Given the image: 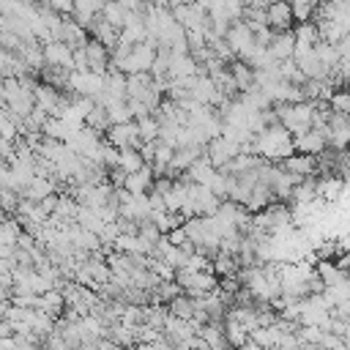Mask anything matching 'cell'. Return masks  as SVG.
I'll use <instances>...</instances> for the list:
<instances>
[{"mask_svg": "<svg viewBox=\"0 0 350 350\" xmlns=\"http://www.w3.org/2000/svg\"><path fill=\"white\" fill-rule=\"evenodd\" d=\"M295 148H293V137L287 134V129L279 123V126H271L260 134H254V156L268 161V164H279L284 161L287 156H293Z\"/></svg>", "mask_w": 350, "mask_h": 350, "instance_id": "obj_1", "label": "cell"}, {"mask_svg": "<svg viewBox=\"0 0 350 350\" xmlns=\"http://www.w3.org/2000/svg\"><path fill=\"white\" fill-rule=\"evenodd\" d=\"M68 88L74 90V96L96 101L104 90V77H98L93 71H71L68 74Z\"/></svg>", "mask_w": 350, "mask_h": 350, "instance_id": "obj_2", "label": "cell"}, {"mask_svg": "<svg viewBox=\"0 0 350 350\" xmlns=\"http://www.w3.org/2000/svg\"><path fill=\"white\" fill-rule=\"evenodd\" d=\"M235 156H241V148H238L235 142L224 139V137H216V139H211V142L205 145V159L213 164V170L227 167Z\"/></svg>", "mask_w": 350, "mask_h": 350, "instance_id": "obj_3", "label": "cell"}, {"mask_svg": "<svg viewBox=\"0 0 350 350\" xmlns=\"http://www.w3.org/2000/svg\"><path fill=\"white\" fill-rule=\"evenodd\" d=\"M276 167H279L282 172L298 178V180L317 175V159H314V156H304V153H293V156H287L284 161H279Z\"/></svg>", "mask_w": 350, "mask_h": 350, "instance_id": "obj_4", "label": "cell"}, {"mask_svg": "<svg viewBox=\"0 0 350 350\" xmlns=\"http://www.w3.org/2000/svg\"><path fill=\"white\" fill-rule=\"evenodd\" d=\"M265 25H268L271 33H287V30H293L290 3H271L265 8Z\"/></svg>", "mask_w": 350, "mask_h": 350, "instance_id": "obj_5", "label": "cell"}, {"mask_svg": "<svg viewBox=\"0 0 350 350\" xmlns=\"http://www.w3.org/2000/svg\"><path fill=\"white\" fill-rule=\"evenodd\" d=\"M41 49H44L46 68H68V71H74V66H71V55L74 52L63 41H46V44H41Z\"/></svg>", "mask_w": 350, "mask_h": 350, "instance_id": "obj_6", "label": "cell"}, {"mask_svg": "<svg viewBox=\"0 0 350 350\" xmlns=\"http://www.w3.org/2000/svg\"><path fill=\"white\" fill-rule=\"evenodd\" d=\"M82 49H85V57H88V71L104 77L109 71V49L104 44H98L96 38H88V44Z\"/></svg>", "mask_w": 350, "mask_h": 350, "instance_id": "obj_7", "label": "cell"}, {"mask_svg": "<svg viewBox=\"0 0 350 350\" xmlns=\"http://www.w3.org/2000/svg\"><path fill=\"white\" fill-rule=\"evenodd\" d=\"M265 49H268V55H271L276 63L293 60V49H295V36H293V30H287V33H273Z\"/></svg>", "mask_w": 350, "mask_h": 350, "instance_id": "obj_8", "label": "cell"}, {"mask_svg": "<svg viewBox=\"0 0 350 350\" xmlns=\"http://www.w3.org/2000/svg\"><path fill=\"white\" fill-rule=\"evenodd\" d=\"M49 194H55V178H52V175H36L19 197L27 200V202H33V205H38V202H41L44 197H49Z\"/></svg>", "mask_w": 350, "mask_h": 350, "instance_id": "obj_9", "label": "cell"}, {"mask_svg": "<svg viewBox=\"0 0 350 350\" xmlns=\"http://www.w3.org/2000/svg\"><path fill=\"white\" fill-rule=\"evenodd\" d=\"M101 8H104V3H98V0H79V3H74L71 22H77V25L85 27V30H90V25H93L96 16L101 14Z\"/></svg>", "mask_w": 350, "mask_h": 350, "instance_id": "obj_10", "label": "cell"}, {"mask_svg": "<svg viewBox=\"0 0 350 350\" xmlns=\"http://www.w3.org/2000/svg\"><path fill=\"white\" fill-rule=\"evenodd\" d=\"M293 148H295V153H304V156H314V159H317V156L328 148V142H325L317 131L309 129L306 134H301V137L293 139Z\"/></svg>", "mask_w": 350, "mask_h": 350, "instance_id": "obj_11", "label": "cell"}, {"mask_svg": "<svg viewBox=\"0 0 350 350\" xmlns=\"http://www.w3.org/2000/svg\"><path fill=\"white\" fill-rule=\"evenodd\" d=\"M197 74H200V68L191 60V55H172V60H170V79L186 82V79H191Z\"/></svg>", "mask_w": 350, "mask_h": 350, "instance_id": "obj_12", "label": "cell"}, {"mask_svg": "<svg viewBox=\"0 0 350 350\" xmlns=\"http://www.w3.org/2000/svg\"><path fill=\"white\" fill-rule=\"evenodd\" d=\"M216 170H213V164L205 159V153L180 175V180H186V183H194V186H205L208 180H211V175H213Z\"/></svg>", "mask_w": 350, "mask_h": 350, "instance_id": "obj_13", "label": "cell"}, {"mask_svg": "<svg viewBox=\"0 0 350 350\" xmlns=\"http://www.w3.org/2000/svg\"><path fill=\"white\" fill-rule=\"evenodd\" d=\"M227 71H230V77H232L238 93H249V90H254V71H252L243 60H232V63L227 66Z\"/></svg>", "mask_w": 350, "mask_h": 350, "instance_id": "obj_14", "label": "cell"}, {"mask_svg": "<svg viewBox=\"0 0 350 350\" xmlns=\"http://www.w3.org/2000/svg\"><path fill=\"white\" fill-rule=\"evenodd\" d=\"M150 186H153V167H142L139 172H134V175H126V183H123V189L129 191V194H148L150 191Z\"/></svg>", "mask_w": 350, "mask_h": 350, "instance_id": "obj_15", "label": "cell"}, {"mask_svg": "<svg viewBox=\"0 0 350 350\" xmlns=\"http://www.w3.org/2000/svg\"><path fill=\"white\" fill-rule=\"evenodd\" d=\"M314 271H317V276L323 279V284H325V287H336V284H345V282L350 279V273H347V271H342L336 262H328V260H320Z\"/></svg>", "mask_w": 350, "mask_h": 350, "instance_id": "obj_16", "label": "cell"}, {"mask_svg": "<svg viewBox=\"0 0 350 350\" xmlns=\"http://www.w3.org/2000/svg\"><path fill=\"white\" fill-rule=\"evenodd\" d=\"M197 336H200V339L208 345V350H232V347L227 345V339H224L221 325H216V323L200 325V328H197Z\"/></svg>", "mask_w": 350, "mask_h": 350, "instance_id": "obj_17", "label": "cell"}, {"mask_svg": "<svg viewBox=\"0 0 350 350\" xmlns=\"http://www.w3.org/2000/svg\"><path fill=\"white\" fill-rule=\"evenodd\" d=\"M290 200H293V205H309V202H314V200H317V175L304 178V180L293 189Z\"/></svg>", "mask_w": 350, "mask_h": 350, "instance_id": "obj_18", "label": "cell"}, {"mask_svg": "<svg viewBox=\"0 0 350 350\" xmlns=\"http://www.w3.org/2000/svg\"><path fill=\"white\" fill-rule=\"evenodd\" d=\"M314 55H317V60H320V66H323V71H325V77H331L334 74V68L339 66V49L336 46H331V44H314Z\"/></svg>", "mask_w": 350, "mask_h": 350, "instance_id": "obj_19", "label": "cell"}, {"mask_svg": "<svg viewBox=\"0 0 350 350\" xmlns=\"http://www.w3.org/2000/svg\"><path fill=\"white\" fill-rule=\"evenodd\" d=\"M167 312L172 314V317H178V320H194V312H197V304H194V298H189V295H178V298H172L170 304H167Z\"/></svg>", "mask_w": 350, "mask_h": 350, "instance_id": "obj_20", "label": "cell"}, {"mask_svg": "<svg viewBox=\"0 0 350 350\" xmlns=\"http://www.w3.org/2000/svg\"><path fill=\"white\" fill-rule=\"evenodd\" d=\"M221 331H224V339H227V345L230 347H243L246 342H249V334H246V328L241 325V323H235V320H230V317H224V323H221Z\"/></svg>", "mask_w": 350, "mask_h": 350, "instance_id": "obj_21", "label": "cell"}, {"mask_svg": "<svg viewBox=\"0 0 350 350\" xmlns=\"http://www.w3.org/2000/svg\"><path fill=\"white\" fill-rule=\"evenodd\" d=\"M145 167L142 161V153L134 150V148H126V150H118V170H123L126 175H134Z\"/></svg>", "mask_w": 350, "mask_h": 350, "instance_id": "obj_22", "label": "cell"}, {"mask_svg": "<svg viewBox=\"0 0 350 350\" xmlns=\"http://www.w3.org/2000/svg\"><path fill=\"white\" fill-rule=\"evenodd\" d=\"M22 224L16 219H3L0 221V246H8V249H16L19 238H22Z\"/></svg>", "mask_w": 350, "mask_h": 350, "instance_id": "obj_23", "label": "cell"}, {"mask_svg": "<svg viewBox=\"0 0 350 350\" xmlns=\"http://www.w3.org/2000/svg\"><path fill=\"white\" fill-rule=\"evenodd\" d=\"M153 85L150 74H129L126 77V98H142V93Z\"/></svg>", "mask_w": 350, "mask_h": 350, "instance_id": "obj_24", "label": "cell"}, {"mask_svg": "<svg viewBox=\"0 0 350 350\" xmlns=\"http://www.w3.org/2000/svg\"><path fill=\"white\" fill-rule=\"evenodd\" d=\"M134 123H137V131H139V142L142 145H150V142L159 139V120L153 115H145V118H139Z\"/></svg>", "mask_w": 350, "mask_h": 350, "instance_id": "obj_25", "label": "cell"}, {"mask_svg": "<svg viewBox=\"0 0 350 350\" xmlns=\"http://www.w3.org/2000/svg\"><path fill=\"white\" fill-rule=\"evenodd\" d=\"M213 273H219V279H224V276H238V271H241V265H238V257H230V254H216L213 260Z\"/></svg>", "mask_w": 350, "mask_h": 350, "instance_id": "obj_26", "label": "cell"}, {"mask_svg": "<svg viewBox=\"0 0 350 350\" xmlns=\"http://www.w3.org/2000/svg\"><path fill=\"white\" fill-rule=\"evenodd\" d=\"M85 126H88V129H93V131H98V134H107V129H109V115H107V107L96 104V107L90 109V115L85 118Z\"/></svg>", "mask_w": 350, "mask_h": 350, "instance_id": "obj_27", "label": "cell"}, {"mask_svg": "<svg viewBox=\"0 0 350 350\" xmlns=\"http://www.w3.org/2000/svg\"><path fill=\"white\" fill-rule=\"evenodd\" d=\"M101 19H104V22H109L115 30H123L126 11L120 8V3H104V8H101Z\"/></svg>", "mask_w": 350, "mask_h": 350, "instance_id": "obj_28", "label": "cell"}, {"mask_svg": "<svg viewBox=\"0 0 350 350\" xmlns=\"http://www.w3.org/2000/svg\"><path fill=\"white\" fill-rule=\"evenodd\" d=\"M293 36H295V44H306V46L320 44V36H317V25H314V22L298 25V27L293 30Z\"/></svg>", "mask_w": 350, "mask_h": 350, "instance_id": "obj_29", "label": "cell"}, {"mask_svg": "<svg viewBox=\"0 0 350 350\" xmlns=\"http://www.w3.org/2000/svg\"><path fill=\"white\" fill-rule=\"evenodd\" d=\"M314 3L312 0H295V3H290V11H293V22H298V25H304V22H312V16H314Z\"/></svg>", "mask_w": 350, "mask_h": 350, "instance_id": "obj_30", "label": "cell"}, {"mask_svg": "<svg viewBox=\"0 0 350 350\" xmlns=\"http://www.w3.org/2000/svg\"><path fill=\"white\" fill-rule=\"evenodd\" d=\"M295 336H298L301 345H320L323 336H325V331L323 328H314V325H298L295 328Z\"/></svg>", "mask_w": 350, "mask_h": 350, "instance_id": "obj_31", "label": "cell"}, {"mask_svg": "<svg viewBox=\"0 0 350 350\" xmlns=\"http://www.w3.org/2000/svg\"><path fill=\"white\" fill-rule=\"evenodd\" d=\"M328 107H331V112H339V115H347V118H350V88L334 90Z\"/></svg>", "mask_w": 350, "mask_h": 350, "instance_id": "obj_32", "label": "cell"}, {"mask_svg": "<svg viewBox=\"0 0 350 350\" xmlns=\"http://www.w3.org/2000/svg\"><path fill=\"white\" fill-rule=\"evenodd\" d=\"M107 115H109V126H120V123H131V120H134L131 112H129V107H126V101L109 104V107H107Z\"/></svg>", "mask_w": 350, "mask_h": 350, "instance_id": "obj_33", "label": "cell"}, {"mask_svg": "<svg viewBox=\"0 0 350 350\" xmlns=\"http://www.w3.org/2000/svg\"><path fill=\"white\" fill-rule=\"evenodd\" d=\"M19 208V194L11 189H0V213H14Z\"/></svg>", "mask_w": 350, "mask_h": 350, "instance_id": "obj_34", "label": "cell"}, {"mask_svg": "<svg viewBox=\"0 0 350 350\" xmlns=\"http://www.w3.org/2000/svg\"><path fill=\"white\" fill-rule=\"evenodd\" d=\"M320 347H323V350H347L345 339H342V336H334V334H325L323 342H320Z\"/></svg>", "mask_w": 350, "mask_h": 350, "instance_id": "obj_35", "label": "cell"}, {"mask_svg": "<svg viewBox=\"0 0 350 350\" xmlns=\"http://www.w3.org/2000/svg\"><path fill=\"white\" fill-rule=\"evenodd\" d=\"M167 241H170L172 246H183V243L189 241V238H186V230H183V224H180V227H175V230L167 235Z\"/></svg>", "mask_w": 350, "mask_h": 350, "instance_id": "obj_36", "label": "cell"}, {"mask_svg": "<svg viewBox=\"0 0 350 350\" xmlns=\"http://www.w3.org/2000/svg\"><path fill=\"white\" fill-rule=\"evenodd\" d=\"M0 350H16V336H5V339H0Z\"/></svg>", "mask_w": 350, "mask_h": 350, "instance_id": "obj_37", "label": "cell"}, {"mask_svg": "<svg viewBox=\"0 0 350 350\" xmlns=\"http://www.w3.org/2000/svg\"><path fill=\"white\" fill-rule=\"evenodd\" d=\"M5 336H14V331H11L8 320H5V317H0V339H5Z\"/></svg>", "mask_w": 350, "mask_h": 350, "instance_id": "obj_38", "label": "cell"}]
</instances>
